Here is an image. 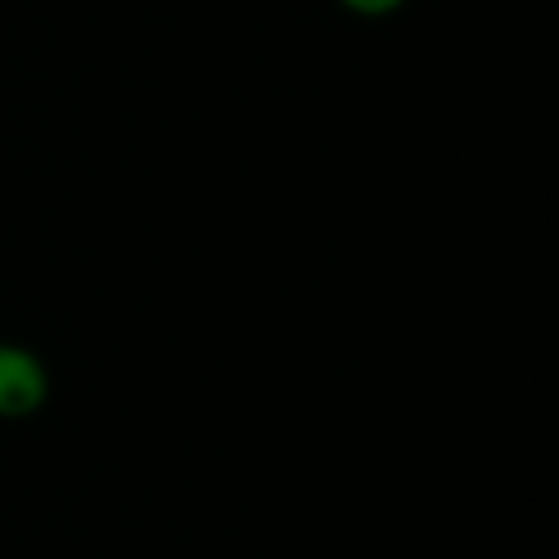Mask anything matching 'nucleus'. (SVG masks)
Listing matches in <instances>:
<instances>
[{
    "instance_id": "obj_1",
    "label": "nucleus",
    "mask_w": 559,
    "mask_h": 559,
    "mask_svg": "<svg viewBox=\"0 0 559 559\" xmlns=\"http://www.w3.org/2000/svg\"><path fill=\"white\" fill-rule=\"evenodd\" d=\"M52 393L48 367L31 345L0 341V419H31Z\"/></svg>"
},
{
    "instance_id": "obj_2",
    "label": "nucleus",
    "mask_w": 559,
    "mask_h": 559,
    "mask_svg": "<svg viewBox=\"0 0 559 559\" xmlns=\"http://www.w3.org/2000/svg\"><path fill=\"white\" fill-rule=\"evenodd\" d=\"M345 13H358V17H389L397 13L406 0H336Z\"/></svg>"
}]
</instances>
